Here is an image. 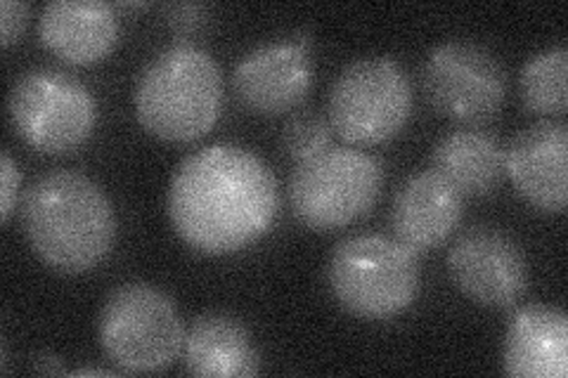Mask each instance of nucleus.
Listing matches in <instances>:
<instances>
[{
  "instance_id": "nucleus-1",
  "label": "nucleus",
  "mask_w": 568,
  "mask_h": 378,
  "mask_svg": "<svg viewBox=\"0 0 568 378\" xmlns=\"http://www.w3.org/2000/svg\"><path fill=\"white\" fill-rule=\"evenodd\" d=\"M277 180L263 159L237 145H211L178 166L169 218L187 246L209 256L235 254L275 223Z\"/></svg>"
},
{
  "instance_id": "nucleus-2",
  "label": "nucleus",
  "mask_w": 568,
  "mask_h": 378,
  "mask_svg": "<svg viewBox=\"0 0 568 378\" xmlns=\"http://www.w3.org/2000/svg\"><path fill=\"white\" fill-rule=\"evenodd\" d=\"M22 223L36 256L64 275L98 267L116 239L110 200L77 171H52L36 180L24 196Z\"/></svg>"
},
{
  "instance_id": "nucleus-3",
  "label": "nucleus",
  "mask_w": 568,
  "mask_h": 378,
  "mask_svg": "<svg viewBox=\"0 0 568 378\" xmlns=\"http://www.w3.org/2000/svg\"><path fill=\"white\" fill-rule=\"evenodd\" d=\"M223 106V76L204 48L178 43L145 67L135 88L142 129L166 142H192L216 125Z\"/></svg>"
},
{
  "instance_id": "nucleus-4",
  "label": "nucleus",
  "mask_w": 568,
  "mask_h": 378,
  "mask_svg": "<svg viewBox=\"0 0 568 378\" xmlns=\"http://www.w3.org/2000/svg\"><path fill=\"white\" fill-rule=\"evenodd\" d=\"M329 289L342 308L361 319H390L419 294V263L410 248L382 234H358L334 248Z\"/></svg>"
},
{
  "instance_id": "nucleus-5",
  "label": "nucleus",
  "mask_w": 568,
  "mask_h": 378,
  "mask_svg": "<svg viewBox=\"0 0 568 378\" xmlns=\"http://www.w3.org/2000/svg\"><path fill=\"white\" fill-rule=\"evenodd\" d=\"M384 168L375 156L351 147H329L296 164L290 180V206L313 232H334L375 208Z\"/></svg>"
},
{
  "instance_id": "nucleus-6",
  "label": "nucleus",
  "mask_w": 568,
  "mask_h": 378,
  "mask_svg": "<svg viewBox=\"0 0 568 378\" xmlns=\"http://www.w3.org/2000/svg\"><path fill=\"white\" fill-rule=\"evenodd\" d=\"M100 344L126 374L164 371L183 353L185 329L175 303L150 284H123L100 315Z\"/></svg>"
},
{
  "instance_id": "nucleus-7",
  "label": "nucleus",
  "mask_w": 568,
  "mask_h": 378,
  "mask_svg": "<svg viewBox=\"0 0 568 378\" xmlns=\"http://www.w3.org/2000/svg\"><path fill=\"white\" fill-rule=\"evenodd\" d=\"M413 112V83L390 58H365L336 76L329 93L332 131L351 145L394 140Z\"/></svg>"
},
{
  "instance_id": "nucleus-8",
  "label": "nucleus",
  "mask_w": 568,
  "mask_h": 378,
  "mask_svg": "<svg viewBox=\"0 0 568 378\" xmlns=\"http://www.w3.org/2000/svg\"><path fill=\"white\" fill-rule=\"evenodd\" d=\"M8 112L12 129L29 147L58 156L77 152L98 121L91 90L60 69H31L17 79Z\"/></svg>"
},
{
  "instance_id": "nucleus-9",
  "label": "nucleus",
  "mask_w": 568,
  "mask_h": 378,
  "mask_svg": "<svg viewBox=\"0 0 568 378\" xmlns=\"http://www.w3.org/2000/svg\"><path fill=\"white\" fill-rule=\"evenodd\" d=\"M422 88L440 116L478 125L500 114L507 98V76L503 64L486 48L450 41L429 52Z\"/></svg>"
},
{
  "instance_id": "nucleus-10",
  "label": "nucleus",
  "mask_w": 568,
  "mask_h": 378,
  "mask_svg": "<svg viewBox=\"0 0 568 378\" xmlns=\"http://www.w3.org/2000/svg\"><path fill=\"white\" fill-rule=\"evenodd\" d=\"M457 289L484 308H511L526 294L528 263L521 246L495 227L462 234L448 254Z\"/></svg>"
},
{
  "instance_id": "nucleus-11",
  "label": "nucleus",
  "mask_w": 568,
  "mask_h": 378,
  "mask_svg": "<svg viewBox=\"0 0 568 378\" xmlns=\"http://www.w3.org/2000/svg\"><path fill=\"white\" fill-rule=\"evenodd\" d=\"M237 100L263 116L287 114L306 100L313 88L308 48L296 41H273L254 48L233 74Z\"/></svg>"
},
{
  "instance_id": "nucleus-12",
  "label": "nucleus",
  "mask_w": 568,
  "mask_h": 378,
  "mask_svg": "<svg viewBox=\"0 0 568 378\" xmlns=\"http://www.w3.org/2000/svg\"><path fill=\"white\" fill-rule=\"evenodd\" d=\"M505 173L524 202L542 213H564L568 204V129L538 121L505 150Z\"/></svg>"
},
{
  "instance_id": "nucleus-13",
  "label": "nucleus",
  "mask_w": 568,
  "mask_h": 378,
  "mask_svg": "<svg viewBox=\"0 0 568 378\" xmlns=\"http://www.w3.org/2000/svg\"><path fill=\"white\" fill-rule=\"evenodd\" d=\"M465 202L436 171H422L405 180L394 200L390 227L413 254H426L446 244L459 227Z\"/></svg>"
},
{
  "instance_id": "nucleus-14",
  "label": "nucleus",
  "mask_w": 568,
  "mask_h": 378,
  "mask_svg": "<svg viewBox=\"0 0 568 378\" xmlns=\"http://www.w3.org/2000/svg\"><path fill=\"white\" fill-rule=\"evenodd\" d=\"M43 45L69 64H95L114 50L119 20L102 0H52L41 12Z\"/></svg>"
},
{
  "instance_id": "nucleus-15",
  "label": "nucleus",
  "mask_w": 568,
  "mask_h": 378,
  "mask_svg": "<svg viewBox=\"0 0 568 378\" xmlns=\"http://www.w3.org/2000/svg\"><path fill=\"white\" fill-rule=\"evenodd\" d=\"M505 374L517 378H566L568 319L547 305L514 313L505 336Z\"/></svg>"
},
{
  "instance_id": "nucleus-16",
  "label": "nucleus",
  "mask_w": 568,
  "mask_h": 378,
  "mask_svg": "<svg viewBox=\"0 0 568 378\" xmlns=\"http://www.w3.org/2000/svg\"><path fill=\"white\" fill-rule=\"evenodd\" d=\"M185 371L209 378H248L261 371L252 334L230 315L211 313L190 324L183 340Z\"/></svg>"
},
{
  "instance_id": "nucleus-17",
  "label": "nucleus",
  "mask_w": 568,
  "mask_h": 378,
  "mask_svg": "<svg viewBox=\"0 0 568 378\" xmlns=\"http://www.w3.org/2000/svg\"><path fill=\"white\" fill-rule=\"evenodd\" d=\"M432 171L462 196H488L505 183V150L500 140L478 129L448 133L432 154Z\"/></svg>"
},
{
  "instance_id": "nucleus-18",
  "label": "nucleus",
  "mask_w": 568,
  "mask_h": 378,
  "mask_svg": "<svg viewBox=\"0 0 568 378\" xmlns=\"http://www.w3.org/2000/svg\"><path fill=\"white\" fill-rule=\"evenodd\" d=\"M568 50L549 48L530 58L519 76L524 106L540 116H564L568 110Z\"/></svg>"
},
{
  "instance_id": "nucleus-19",
  "label": "nucleus",
  "mask_w": 568,
  "mask_h": 378,
  "mask_svg": "<svg viewBox=\"0 0 568 378\" xmlns=\"http://www.w3.org/2000/svg\"><path fill=\"white\" fill-rule=\"evenodd\" d=\"M282 147L296 164L332 147V125L317 112L296 114L282 131Z\"/></svg>"
},
{
  "instance_id": "nucleus-20",
  "label": "nucleus",
  "mask_w": 568,
  "mask_h": 378,
  "mask_svg": "<svg viewBox=\"0 0 568 378\" xmlns=\"http://www.w3.org/2000/svg\"><path fill=\"white\" fill-rule=\"evenodd\" d=\"M20 185H22V173L17 168L10 152H3L0 154V187H3L0 190V218H3V225H8L12 218Z\"/></svg>"
},
{
  "instance_id": "nucleus-21",
  "label": "nucleus",
  "mask_w": 568,
  "mask_h": 378,
  "mask_svg": "<svg viewBox=\"0 0 568 378\" xmlns=\"http://www.w3.org/2000/svg\"><path fill=\"white\" fill-rule=\"evenodd\" d=\"M29 24V6L22 3V0H3L0 3V29H3V48H10L22 39V33L27 31Z\"/></svg>"
},
{
  "instance_id": "nucleus-22",
  "label": "nucleus",
  "mask_w": 568,
  "mask_h": 378,
  "mask_svg": "<svg viewBox=\"0 0 568 378\" xmlns=\"http://www.w3.org/2000/svg\"><path fill=\"white\" fill-rule=\"evenodd\" d=\"M169 24L178 31H194L206 20V8L202 6H173L166 8Z\"/></svg>"
},
{
  "instance_id": "nucleus-23",
  "label": "nucleus",
  "mask_w": 568,
  "mask_h": 378,
  "mask_svg": "<svg viewBox=\"0 0 568 378\" xmlns=\"http://www.w3.org/2000/svg\"><path fill=\"white\" fill-rule=\"evenodd\" d=\"M33 369L39 374H67L62 359L55 355H39L33 359Z\"/></svg>"
},
{
  "instance_id": "nucleus-24",
  "label": "nucleus",
  "mask_w": 568,
  "mask_h": 378,
  "mask_svg": "<svg viewBox=\"0 0 568 378\" xmlns=\"http://www.w3.org/2000/svg\"><path fill=\"white\" fill-rule=\"evenodd\" d=\"M74 376H114V371H106V369H77Z\"/></svg>"
}]
</instances>
